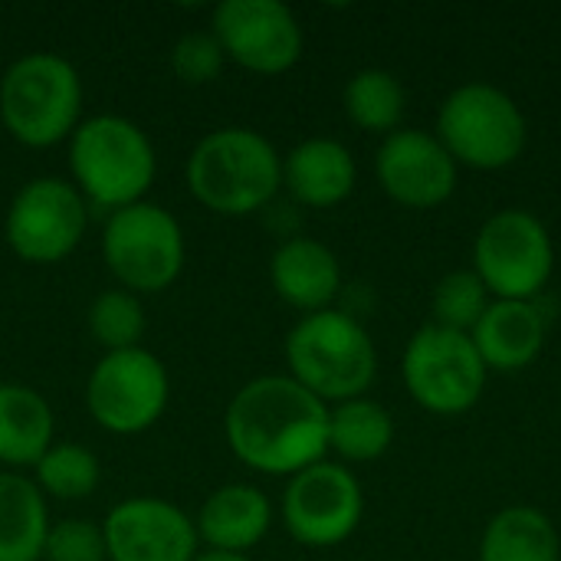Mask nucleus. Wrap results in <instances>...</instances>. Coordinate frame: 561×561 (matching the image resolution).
Segmentation results:
<instances>
[{
	"instance_id": "nucleus-1",
	"label": "nucleus",
	"mask_w": 561,
	"mask_h": 561,
	"mask_svg": "<svg viewBox=\"0 0 561 561\" xmlns=\"http://www.w3.org/2000/svg\"><path fill=\"white\" fill-rule=\"evenodd\" d=\"M224 437L243 467L296 477L329 454V404L289 375H263L230 398Z\"/></svg>"
},
{
	"instance_id": "nucleus-2",
	"label": "nucleus",
	"mask_w": 561,
	"mask_h": 561,
	"mask_svg": "<svg viewBox=\"0 0 561 561\" xmlns=\"http://www.w3.org/2000/svg\"><path fill=\"white\" fill-rule=\"evenodd\" d=\"M184 174L201 207L220 217H250L283 187V158L260 131L227 125L194 145Z\"/></svg>"
},
{
	"instance_id": "nucleus-3",
	"label": "nucleus",
	"mask_w": 561,
	"mask_h": 561,
	"mask_svg": "<svg viewBox=\"0 0 561 561\" xmlns=\"http://www.w3.org/2000/svg\"><path fill=\"white\" fill-rule=\"evenodd\" d=\"M69 174L85 204L115 214L145 201L158 174V154L131 118L92 115L69 138Z\"/></svg>"
},
{
	"instance_id": "nucleus-4",
	"label": "nucleus",
	"mask_w": 561,
	"mask_h": 561,
	"mask_svg": "<svg viewBox=\"0 0 561 561\" xmlns=\"http://www.w3.org/2000/svg\"><path fill=\"white\" fill-rule=\"evenodd\" d=\"M289 378L322 404L365 398L378 375L375 342L358 319L339 309L302 316L286 335Z\"/></svg>"
},
{
	"instance_id": "nucleus-5",
	"label": "nucleus",
	"mask_w": 561,
	"mask_h": 561,
	"mask_svg": "<svg viewBox=\"0 0 561 561\" xmlns=\"http://www.w3.org/2000/svg\"><path fill=\"white\" fill-rule=\"evenodd\" d=\"M0 122L26 148L69 141L82 122V76L56 53H26L0 76Z\"/></svg>"
},
{
	"instance_id": "nucleus-6",
	"label": "nucleus",
	"mask_w": 561,
	"mask_h": 561,
	"mask_svg": "<svg viewBox=\"0 0 561 561\" xmlns=\"http://www.w3.org/2000/svg\"><path fill=\"white\" fill-rule=\"evenodd\" d=\"M184 256V230L168 207L138 201L108 214L102 233V260L122 289L135 296L164 293L181 276Z\"/></svg>"
},
{
	"instance_id": "nucleus-7",
	"label": "nucleus",
	"mask_w": 561,
	"mask_h": 561,
	"mask_svg": "<svg viewBox=\"0 0 561 561\" xmlns=\"http://www.w3.org/2000/svg\"><path fill=\"white\" fill-rule=\"evenodd\" d=\"M437 138L457 164L477 171L510 168L526 148V118L513 95L486 82H467L447 95Z\"/></svg>"
},
{
	"instance_id": "nucleus-8",
	"label": "nucleus",
	"mask_w": 561,
	"mask_h": 561,
	"mask_svg": "<svg viewBox=\"0 0 561 561\" xmlns=\"http://www.w3.org/2000/svg\"><path fill=\"white\" fill-rule=\"evenodd\" d=\"M171 401V378L164 362L148 348L105 352L89 381H85V408L92 421L115 434L135 437L151 431Z\"/></svg>"
},
{
	"instance_id": "nucleus-9",
	"label": "nucleus",
	"mask_w": 561,
	"mask_h": 561,
	"mask_svg": "<svg viewBox=\"0 0 561 561\" xmlns=\"http://www.w3.org/2000/svg\"><path fill=\"white\" fill-rule=\"evenodd\" d=\"M552 266V237L529 210H500L477 233L473 273L496 299L533 302L546 289Z\"/></svg>"
},
{
	"instance_id": "nucleus-10",
	"label": "nucleus",
	"mask_w": 561,
	"mask_h": 561,
	"mask_svg": "<svg viewBox=\"0 0 561 561\" xmlns=\"http://www.w3.org/2000/svg\"><path fill=\"white\" fill-rule=\"evenodd\" d=\"M89 227V204L72 181L62 178H33L26 181L3 220V237L30 266H56L82 243Z\"/></svg>"
},
{
	"instance_id": "nucleus-11",
	"label": "nucleus",
	"mask_w": 561,
	"mask_h": 561,
	"mask_svg": "<svg viewBox=\"0 0 561 561\" xmlns=\"http://www.w3.org/2000/svg\"><path fill=\"white\" fill-rule=\"evenodd\" d=\"M401 375L411 398L444 417L470 411L486 388V365L473 339L444 325H424L408 342Z\"/></svg>"
},
{
	"instance_id": "nucleus-12",
	"label": "nucleus",
	"mask_w": 561,
	"mask_h": 561,
	"mask_svg": "<svg viewBox=\"0 0 561 561\" xmlns=\"http://www.w3.org/2000/svg\"><path fill=\"white\" fill-rule=\"evenodd\" d=\"M283 526L286 533L309 549L342 546L362 523L365 496L362 483L342 463H312L302 473L289 477L283 493Z\"/></svg>"
},
{
	"instance_id": "nucleus-13",
	"label": "nucleus",
	"mask_w": 561,
	"mask_h": 561,
	"mask_svg": "<svg viewBox=\"0 0 561 561\" xmlns=\"http://www.w3.org/2000/svg\"><path fill=\"white\" fill-rule=\"evenodd\" d=\"M210 33L227 59L256 76L289 72L302 56V26L279 0H224Z\"/></svg>"
},
{
	"instance_id": "nucleus-14",
	"label": "nucleus",
	"mask_w": 561,
	"mask_h": 561,
	"mask_svg": "<svg viewBox=\"0 0 561 561\" xmlns=\"http://www.w3.org/2000/svg\"><path fill=\"white\" fill-rule=\"evenodd\" d=\"M108 561H194L197 526L194 519L158 496H131L108 510L102 523Z\"/></svg>"
},
{
	"instance_id": "nucleus-15",
	"label": "nucleus",
	"mask_w": 561,
	"mask_h": 561,
	"mask_svg": "<svg viewBox=\"0 0 561 561\" xmlns=\"http://www.w3.org/2000/svg\"><path fill=\"white\" fill-rule=\"evenodd\" d=\"M375 174L385 194L411 210L440 207L457 187V161L421 128L391 131L375 154Z\"/></svg>"
},
{
	"instance_id": "nucleus-16",
	"label": "nucleus",
	"mask_w": 561,
	"mask_h": 561,
	"mask_svg": "<svg viewBox=\"0 0 561 561\" xmlns=\"http://www.w3.org/2000/svg\"><path fill=\"white\" fill-rule=\"evenodd\" d=\"M270 283L286 306L312 316L332 309V299L342 289V266L325 243L293 237L279 243L270 260Z\"/></svg>"
},
{
	"instance_id": "nucleus-17",
	"label": "nucleus",
	"mask_w": 561,
	"mask_h": 561,
	"mask_svg": "<svg viewBox=\"0 0 561 561\" xmlns=\"http://www.w3.org/2000/svg\"><path fill=\"white\" fill-rule=\"evenodd\" d=\"M194 526L197 539L210 552L247 556L253 546L266 539L273 526V506L263 490L250 483H227L204 500Z\"/></svg>"
},
{
	"instance_id": "nucleus-18",
	"label": "nucleus",
	"mask_w": 561,
	"mask_h": 561,
	"mask_svg": "<svg viewBox=\"0 0 561 561\" xmlns=\"http://www.w3.org/2000/svg\"><path fill=\"white\" fill-rule=\"evenodd\" d=\"M355 158L335 138H306L283 158V187L306 207H339L355 191Z\"/></svg>"
},
{
	"instance_id": "nucleus-19",
	"label": "nucleus",
	"mask_w": 561,
	"mask_h": 561,
	"mask_svg": "<svg viewBox=\"0 0 561 561\" xmlns=\"http://www.w3.org/2000/svg\"><path fill=\"white\" fill-rule=\"evenodd\" d=\"M486 371H523L546 345V316L536 302L496 299L470 332Z\"/></svg>"
},
{
	"instance_id": "nucleus-20",
	"label": "nucleus",
	"mask_w": 561,
	"mask_h": 561,
	"mask_svg": "<svg viewBox=\"0 0 561 561\" xmlns=\"http://www.w3.org/2000/svg\"><path fill=\"white\" fill-rule=\"evenodd\" d=\"M56 417L49 401L16 381L0 385V467L26 470L56 444Z\"/></svg>"
},
{
	"instance_id": "nucleus-21",
	"label": "nucleus",
	"mask_w": 561,
	"mask_h": 561,
	"mask_svg": "<svg viewBox=\"0 0 561 561\" xmlns=\"http://www.w3.org/2000/svg\"><path fill=\"white\" fill-rule=\"evenodd\" d=\"M49 526L39 486L23 473H0V561H43Z\"/></svg>"
},
{
	"instance_id": "nucleus-22",
	"label": "nucleus",
	"mask_w": 561,
	"mask_h": 561,
	"mask_svg": "<svg viewBox=\"0 0 561 561\" xmlns=\"http://www.w3.org/2000/svg\"><path fill=\"white\" fill-rule=\"evenodd\" d=\"M480 561H561L559 533L533 506L503 510L483 533Z\"/></svg>"
},
{
	"instance_id": "nucleus-23",
	"label": "nucleus",
	"mask_w": 561,
	"mask_h": 561,
	"mask_svg": "<svg viewBox=\"0 0 561 561\" xmlns=\"http://www.w3.org/2000/svg\"><path fill=\"white\" fill-rule=\"evenodd\" d=\"M394 421L388 408L371 398H352L329 411V450L348 463H371L388 454Z\"/></svg>"
},
{
	"instance_id": "nucleus-24",
	"label": "nucleus",
	"mask_w": 561,
	"mask_h": 561,
	"mask_svg": "<svg viewBox=\"0 0 561 561\" xmlns=\"http://www.w3.org/2000/svg\"><path fill=\"white\" fill-rule=\"evenodd\" d=\"M99 480H102L99 457L89 447L72 444V440L53 444L33 467V483L39 486V493L59 503L89 500L99 490Z\"/></svg>"
},
{
	"instance_id": "nucleus-25",
	"label": "nucleus",
	"mask_w": 561,
	"mask_h": 561,
	"mask_svg": "<svg viewBox=\"0 0 561 561\" xmlns=\"http://www.w3.org/2000/svg\"><path fill=\"white\" fill-rule=\"evenodd\" d=\"M404 85L388 69H362L345 85V115L375 135L398 131L404 118Z\"/></svg>"
},
{
	"instance_id": "nucleus-26",
	"label": "nucleus",
	"mask_w": 561,
	"mask_h": 561,
	"mask_svg": "<svg viewBox=\"0 0 561 561\" xmlns=\"http://www.w3.org/2000/svg\"><path fill=\"white\" fill-rule=\"evenodd\" d=\"M89 335L105 352L138 348L145 335V306L128 289H105L89 306Z\"/></svg>"
},
{
	"instance_id": "nucleus-27",
	"label": "nucleus",
	"mask_w": 561,
	"mask_h": 561,
	"mask_svg": "<svg viewBox=\"0 0 561 561\" xmlns=\"http://www.w3.org/2000/svg\"><path fill=\"white\" fill-rule=\"evenodd\" d=\"M486 309H490V289L473 270H454L434 289V316H437L434 325L470 335Z\"/></svg>"
},
{
	"instance_id": "nucleus-28",
	"label": "nucleus",
	"mask_w": 561,
	"mask_h": 561,
	"mask_svg": "<svg viewBox=\"0 0 561 561\" xmlns=\"http://www.w3.org/2000/svg\"><path fill=\"white\" fill-rule=\"evenodd\" d=\"M43 561H108L102 526L92 519H59L49 526Z\"/></svg>"
},
{
	"instance_id": "nucleus-29",
	"label": "nucleus",
	"mask_w": 561,
	"mask_h": 561,
	"mask_svg": "<svg viewBox=\"0 0 561 561\" xmlns=\"http://www.w3.org/2000/svg\"><path fill=\"white\" fill-rule=\"evenodd\" d=\"M224 49L214 33H184L171 49V69L187 85H207L224 72Z\"/></svg>"
},
{
	"instance_id": "nucleus-30",
	"label": "nucleus",
	"mask_w": 561,
	"mask_h": 561,
	"mask_svg": "<svg viewBox=\"0 0 561 561\" xmlns=\"http://www.w3.org/2000/svg\"><path fill=\"white\" fill-rule=\"evenodd\" d=\"M194 561H253L250 556H233V552H197L194 556Z\"/></svg>"
},
{
	"instance_id": "nucleus-31",
	"label": "nucleus",
	"mask_w": 561,
	"mask_h": 561,
	"mask_svg": "<svg viewBox=\"0 0 561 561\" xmlns=\"http://www.w3.org/2000/svg\"><path fill=\"white\" fill-rule=\"evenodd\" d=\"M0 76H3V72H0Z\"/></svg>"
}]
</instances>
